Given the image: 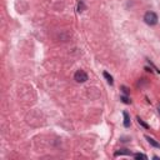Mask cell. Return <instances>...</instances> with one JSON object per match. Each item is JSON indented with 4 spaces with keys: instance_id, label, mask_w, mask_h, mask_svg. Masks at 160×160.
Returning <instances> with one entry per match:
<instances>
[{
    "instance_id": "obj_1",
    "label": "cell",
    "mask_w": 160,
    "mask_h": 160,
    "mask_svg": "<svg viewBox=\"0 0 160 160\" xmlns=\"http://www.w3.org/2000/svg\"><path fill=\"white\" fill-rule=\"evenodd\" d=\"M158 15L155 14L154 11H146L145 15H144V22L150 25V26H153V25H157L158 24Z\"/></svg>"
},
{
    "instance_id": "obj_2",
    "label": "cell",
    "mask_w": 160,
    "mask_h": 160,
    "mask_svg": "<svg viewBox=\"0 0 160 160\" xmlns=\"http://www.w3.org/2000/svg\"><path fill=\"white\" fill-rule=\"evenodd\" d=\"M88 79H89L88 78V74L84 70H78L77 73L74 74V80L77 83H85Z\"/></svg>"
},
{
    "instance_id": "obj_3",
    "label": "cell",
    "mask_w": 160,
    "mask_h": 160,
    "mask_svg": "<svg viewBox=\"0 0 160 160\" xmlns=\"http://www.w3.org/2000/svg\"><path fill=\"white\" fill-rule=\"evenodd\" d=\"M145 139L148 140V143H149V144H150L151 146H154V148H160V144H159V143H158L157 140H155V139L150 138V136H148V135L145 136Z\"/></svg>"
},
{
    "instance_id": "obj_4",
    "label": "cell",
    "mask_w": 160,
    "mask_h": 160,
    "mask_svg": "<svg viewBox=\"0 0 160 160\" xmlns=\"http://www.w3.org/2000/svg\"><path fill=\"white\" fill-rule=\"evenodd\" d=\"M123 115H124V126H125V128H129V126H130V116H129V114L126 111L123 113Z\"/></svg>"
},
{
    "instance_id": "obj_5",
    "label": "cell",
    "mask_w": 160,
    "mask_h": 160,
    "mask_svg": "<svg viewBox=\"0 0 160 160\" xmlns=\"http://www.w3.org/2000/svg\"><path fill=\"white\" fill-rule=\"evenodd\" d=\"M103 75H104V78L106 79V81H108L109 84H110V85H113V84H114V80H113V77H111V75L109 74V73H108V71H104Z\"/></svg>"
},
{
    "instance_id": "obj_6",
    "label": "cell",
    "mask_w": 160,
    "mask_h": 160,
    "mask_svg": "<svg viewBox=\"0 0 160 160\" xmlns=\"http://www.w3.org/2000/svg\"><path fill=\"white\" fill-rule=\"evenodd\" d=\"M118 155H131V153H130V150H128V149H121L115 153V157H118Z\"/></svg>"
},
{
    "instance_id": "obj_7",
    "label": "cell",
    "mask_w": 160,
    "mask_h": 160,
    "mask_svg": "<svg viewBox=\"0 0 160 160\" xmlns=\"http://www.w3.org/2000/svg\"><path fill=\"white\" fill-rule=\"evenodd\" d=\"M85 9H86L85 4H84L83 1H79V3H78V11H79V13H81V11H84Z\"/></svg>"
},
{
    "instance_id": "obj_8",
    "label": "cell",
    "mask_w": 160,
    "mask_h": 160,
    "mask_svg": "<svg viewBox=\"0 0 160 160\" xmlns=\"http://www.w3.org/2000/svg\"><path fill=\"white\" fill-rule=\"evenodd\" d=\"M136 120H138V123H139V124H140L141 126H144V128H145V129H148V128H149V125H148V124H146V123H145V121H144V120H143V119H140V118H139V116L136 118Z\"/></svg>"
},
{
    "instance_id": "obj_9",
    "label": "cell",
    "mask_w": 160,
    "mask_h": 160,
    "mask_svg": "<svg viewBox=\"0 0 160 160\" xmlns=\"http://www.w3.org/2000/svg\"><path fill=\"white\" fill-rule=\"evenodd\" d=\"M120 100H121V102H123L124 104H130V103H131V100H130V99H129L126 95H123V96H121Z\"/></svg>"
},
{
    "instance_id": "obj_10",
    "label": "cell",
    "mask_w": 160,
    "mask_h": 160,
    "mask_svg": "<svg viewBox=\"0 0 160 160\" xmlns=\"http://www.w3.org/2000/svg\"><path fill=\"white\" fill-rule=\"evenodd\" d=\"M134 158L135 159H148V157L146 155H144V154H140V153H138V154H134Z\"/></svg>"
},
{
    "instance_id": "obj_11",
    "label": "cell",
    "mask_w": 160,
    "mask_h": 160,
    "mask_svg": "<svg viewBox=\"0 0 160 160\" xmlns=\"http://www.w3.org/2000/svg\"><path fill=\"white\" fill-rule=\"evenodd\" d=\"M121 90H123V93H124V94L125 95H129V89H128V88H126V86H121Z\"/></svg>"
},
{
    "instance_id": "obj_12",
    "label": "cell",
    "mask_w": 160,
    "mask_h": 160,
    "mask_svg": "<svg viewBox=\"0 0 160 160\" xmlns=\"http://www.w3.org/2000/svg\"><path fill=\"white\" fill-rule=\"evenodd\" d=\"M159 113H160V105H159Z\"/></svg>"
}]
</instances>
